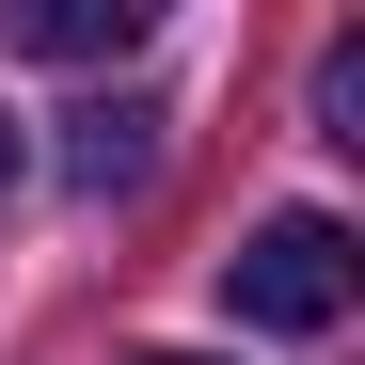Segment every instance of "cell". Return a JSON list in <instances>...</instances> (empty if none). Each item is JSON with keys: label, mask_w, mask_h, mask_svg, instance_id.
<instances>
[{"label": "cell", "mask_w": 365, "mask_h": 365, "mask_svg": "<svg viewBox=\"0 0 365 365\" xmlns=\"http://www.w3.org/2000/svg\"><path fill=\"white\" fill-rule=\"evenodd\" d=\"M143 365H207V349H143Z\"/></svg>", "instance_id": "5b68a950"}, {"label": "cell", "mask_w": 365, "mask_h": 365, "mask_svg": "<svg viewBox=\"0 0 365 365\" xmlns=\"http://www.w3.org/2000/svg\"><path fill=\"white\" fill-rule=\"evenodd\" d=\"M349 222L334 207H286V222H255V238H238V255H222V302H238V318H255V334H334L349 318Z\"/></svg>", "instance_id": "6da1fadb"}, {"label": "cell", "mask_w": 365, "mask_h": 365, "mask_svg": "<svg viewBox=\"0 0 365 365\" xmlns=\"http://www.w3.org/2000/svg\"><path fill=\"white\" fill-rule=\"evenodd\" d=\"M0 207H16V111H0Z\"/></svg>", "instance_id": "277c9868"}, {"label": "cell", "mask_w": 365, "mask_h": 365, "mask_svg": "<svg viewBox=\"0 0 365 365\" xmlns=\"http://www.w3.org/2000/svg\"><path fill=\"white\" fill-rule=\"evenodd\" d=\"M16 48L32 64H111V48H143V0H16Z\"/></svg>", "instance_id": "3957f363"}, {"label": "cell", "mask_w": 365, "mask_h": 365, "mask_svg": "<svg viewBox=\"0 0 365 365\" xmlns=\"http://www.w3.org/2000/svg\"><path fill=\"white\" fill-rule=\"evenodd\" d=\"M64 175H80V191H143V175H159V96L80 111V128H64Z\"/></svg>", "instance_id": "7a4b0ae2"}]
</instances>
